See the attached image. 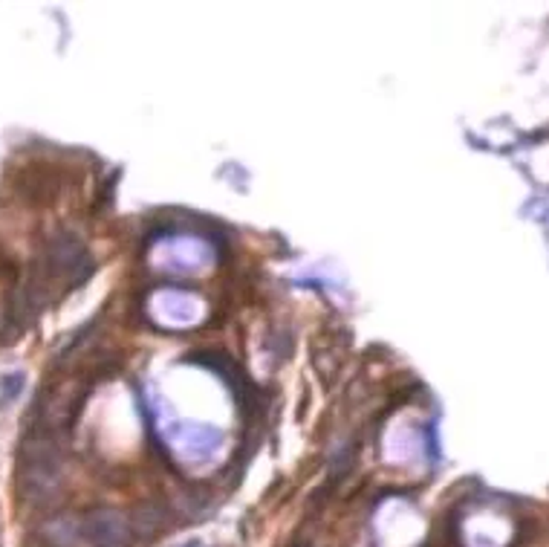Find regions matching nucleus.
Segmentation results:
<instances>
[{"instance_id": "f257e3e1", "label": "nucleus", "mask_w": 549, "mask_h": 547, "mask_svg": "<svg viewBox=\"0 0 549 547\" xmlns=\"http://www.w3.org/2000/svg\"><path fill=\"white\" fill-rule=\"evenodd\" d=\"M165 437L168 443L182 452V455L194 458V461H203V458H211L214 452L220 449L223 443V435L211 426H200V423H188V420H174V423H165Z\"/></svg>"}, {"instance_id": "f03ea898", "label": "nucleus", "mask_w": 549, "mask_h": 547, "mask_svg": "<svg viewBox=\"0 0 549 547\" xmlns=\"http://www.w3.org/2000/svg\"><path fill=\"white\" fill-rule=\"evenodd\" d=\"M154 261L171 272H197L211 261V252L200 241H165L156 246Z\"/></svg>"}, {"instance_id": "7ed1b4c3", "label": "nucleus", "mask_w": 549, "mask_h": 547, "mask_svg": "<svg viewBox=\"0 0 549 547\" xmlns=\"http://www.w3.org/2000/svg\"><path fill=\"white\" fill-rule=\"evenodd\" d=\"M151 310H154V316L162 324L185 327V324H194L200 319L203 304L194 296H188V293H159L151 301Z\"/></svg>"}]
</instances>
